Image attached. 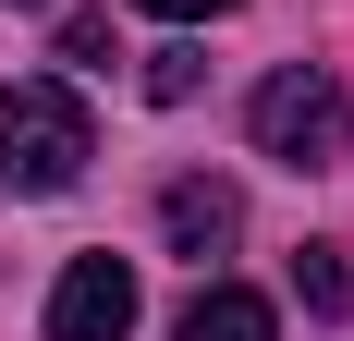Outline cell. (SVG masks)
<instances>
[{
    "instance_id": "1",
    "label": "cell",
    "mask_w": 354,
    "mask_h": 341,
    "mask_svg": "<svg viewBox=\"0 0 354 341\" xmlns=\"http://www.w3.org/2000/svg\"><path fill=\"white\" fill-rule=\"evenodd\" d=\"M86 159H98V122H86L73 86H49V73L0 86V183L12 195H73Z\"/></svg>"
},
{
    "instance_id": "8",
    "label": "cell",
    "mask_w": 354,
    "mask_h": 341,
    "mask_svg": "<svg viewBox=\"0 0 354 341\" xmlns=\"http://www.w3.org/2000/svg\"><path fill=\"white\" fill-rule=\"evenodd\" d=\"M62 61H110V12H73V25H62Z\"/></svg>"
},
{
    "instance_id": "5",
    "label": "cell",
    "mask_w": 354,
    "mask_h": 341,
    "mask_svg": "<svg viewBox=\"0 0 354 341\" xmlns=\"http://www.w3.org/2000/svg\"><path fill=\"white\" fill-rule=\"evenodd\" d=\"M171 341H281V317L257 305L245 280H208V293H196V305L171 317Z\"/></svg>"
},
{
    "instance_id": "7",
    "label": "cell",
    "mask_w": 354,
    "mask_h": 341,
    "mask_svg": "<svg viewBox=\"0 0 354 341\" xmlns=\"http://www.w3.org/2000/svg\"><path fill=\"white\" fill-rule=\"evenodd\" d=\"M147 98H196V49H159L147 61Z\"/></svg>"
},
{
    "instance_id": "9",
    "label": "cell",
    "mask_w": 354,
    "mask_h": 341,
    "mask_svg": "<svg viewBox=\"0 0 354 341\" xmlns=\"http://www.w3.org/2000/svg\"><path fill=\"white\" fill-rule=\"evenodd\" d=\"M135 12H159V25H208V12H232V0H135Z\"/></svg>"
},
{
    "instance_id": "3",
    "label": "cell",
    "mask_w": 354,
    "mask_h": 341,
    "mask_svg": "<svg viewBox=\"0 0 354 341\" xmlns=\"http://www.w3.org/2000/svg\"><path fill=\"white\" fill-rule=\"evenodd\" d=\"M147 317V293H135V269H122V256H73L62 269V293H49V341H122Z\"/></svg>"
},
{
    "instance_id": "2",
    "label": "cell",
    "mask_w": 354,
    "mask_h": 341,
    "mask_svg": "<svg viewBox=\"0 0 354 341\" xmlns=\"http://www.w3.org/2000/svg\"><path fill=\"white\" fill-rule=\"evenodd\" d=\"M245 122H257V146H269L281 170H318L330 146H342V86L293 61V73H269V86H257V110H245Z\"/></svg>"
},
{
    "instance_id": "6",
    "label": "cell",
    "mask_w": 354,
    "mask_h": 341,
    "mask_svg": "<svg viewBox=\"0 0 354 341\" xmlns=\"http://www.w3.org/2000/svg\"><path fill=\"white\" fill-rule=\"evenodd\" d=\"M293 293H306V317H342V305H354V269H342V244H306V256H293Z\"/></svg>"
},
{
    "instance_id": "4",
    "label": "cell",
    "mask_w": 354,
    "mask_h": 341,
    "mask_svg": "<svg viewBox=\"0 0 354 341\" xmlns=\"http://www.w3.org/2000/svg\"><path fill=\"white\" fill-rule=\"evenodd\" d=\"M159 232H171L183 256H220V244L245 232V195H232V183H220V170H183L171 195H159Z\"/></svg>"
}]
</instances>
